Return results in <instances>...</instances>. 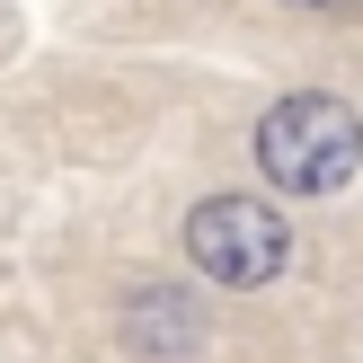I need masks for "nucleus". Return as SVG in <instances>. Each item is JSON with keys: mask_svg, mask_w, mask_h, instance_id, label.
Wrapping results in <instances>:
<instances>
[{"mask_svg": "<svg viewBox=\"0 0 363 363\" xmlns=\"http://www.w3.org/2000/svg\"><path fill=\"white\" fill-rule=\"evenodd\" d=\"M257 169L275 177L284 195H337L363 169V116L328 89H301V98L266 106L257 124Z\"/></svg>", "mask_w": 363, "mask_h": 363, "instance_id": "nucleus-1", "label": "nucleus"}, {"mask_svg": "<svg viewBox=\"0 0 363 363\" xmlns=\"http://www.w3.org/2000/svg\"><path fill=\"white\" fill-rule=\"evenodd\" d=\"M186 257L204 266L213 284H230V293H257V284L284 275L293 230H284V213L257 204V195H204V204L186 213Z\"/></svg>", "mask_w": 363, "mask_h": 363, "instance_id": "nucleus-2", "label": "nucleus"}, {"mask_svg": "<svg viewBox=\"0 0 363 363\" xmlns=\"http://www.w3.org/2000/svg\"><path fill=\"white\" fill-rule=\"evenodd\" d=\"M195 337H204V319H195V301L169 293V284H142V293L124 301V346H133L142 363H177V354H195Z\"/></svg>", "mask_w": 363, "mask_h": 363, "instance_id": "nucleus-3", "label": "nucleus"}, {"mask_svg": "<svg viewBox=\"0 0 363 363\" xmlns=\"http://www.w3.org/2000/svg\"><path fill=\"white\" fill-rule=\"evenodd\" d=\"M301 9H328V0H301Z\"/></svg>", "mask_w": 363, "mask_h": 363, "instance_id": "nucleus-4", "label": "nucleus"}]
</instances>
